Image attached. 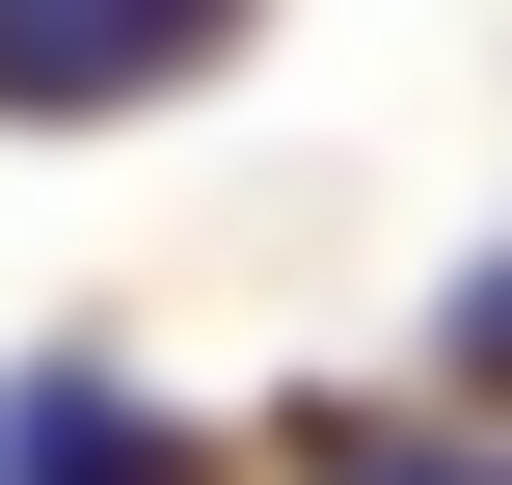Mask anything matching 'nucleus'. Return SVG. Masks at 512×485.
Instances as JSON below:
<instances>
[{"mask_svg":"<svg viewBox=\"0 0 512 485\" xmlns=\"http://www.w3.org/2000/svg\"><path fill=\"white\" fill-rule=\"evenodd\" d=\"M0 485H216V459H189L108 351H27V378H0Z\"/></svg>","mask_w":512,"mask_h":485,"instance_id":"obj_1","label":"nucleus"},{"mask_svg":"<svg viewBox=\"0 0 512 485\" xmlns=\"http://www.w3.org/2000/svg\"><path fill=\"white\" fill-rule=\"evenodd\" d=\"M189 27L216 0H0V108H135V81H189Z\"/></svg>","mask_w":512,"mask_h":485,"instance_id":"obj_2","label":"nucleus"},{"mask_svg":"<svg viewBox=\"0 0 512 485\" xmlns=\"http://www.w3.org/2000/svg\"><path fill=\"white\" fill-rule=\"evenodd\" d=\"M297 485H512V432H459V405H324Z\"/></svg>","mask_w":512,"mask_h":485,"instance_id":"obj_3","label":"nucleus"}]
</instances>
